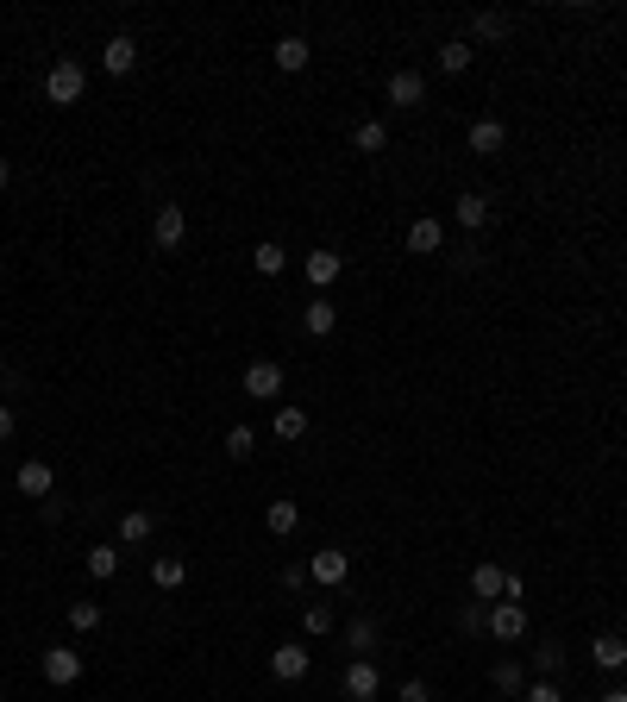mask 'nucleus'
<instances>
[{
	"instance_id": "f257e3e1",
	"label": "nucleus",
	"mask_w": 627,
	"mask_h": 702,
	"mask_svg": "<svg viewBox=\"0 0 627 702\" xmlns=\"http://www.w3.org/2000/svg\"><path fill=\"white\" fill-rule=\"evenodd\" d=\"M82 95H88V69L76 57H57L51 76H44V101H51V107H76Z\"/></svg>"
},
{
	"instance_id": "f03ea898",
	"label": "nucleus",
	"mask_w": 627,
	"mask_h": 702,
	"mask_svg": "<svg viewBox=\"0 0 627 702\" xmlns=\"http://www.w3.org/2000/svg\"><path fill=\"white\" fill-rule=\"evenodd\" d=\"M13 489L26 502H51V489H57V471H51V458H19V471H13Z\"/></svg>"
},
{
	"instance_id": "7ed1b4c3",
	"label": "nucleus",
	"mask_w": 627,
	"mask_h": 702,
	"mask_svg": "<svg viewBox=\"0 0 627 702\" xmlns=\"http://www.w3.org/2000/svg\"><path fill=\"white\" fill-rule=\"evenodd\" d=\"M308 665H314L308 640H283V646H270V677H276V684H301V677H308Z\"/></svg>"
},
{
	"instance_id": "20e7f679",
	"label": "nucleus",
	"mask_w": 627,
	"mask_h": 702,
	"mask_svg": "<svg viewBox=\"0 0 627 702\" xmlns=\"http://www.w3.org/2000/svg\"><path fill=\"white\" fill-rule=\"evenodd\" d=\"M339 690L352 696V702H377L383 696V671H377V659H352L339 671Z\"/></svg>"
},
{
	"instance_id": "39448f33",
	"label": "nucleus",
	"mask_w": 627,
	"mask_h": 702,
	"mask_svg": "<svg viewBox=\"0 0 627 702\" xmlns=\"http://www.w3.org/2000/svg\"><path fill=\"white\" fill-rule=\"evenodd\" d=\"M182 239H189V214H182V201H164L151 220V245L157 251H182Z\"/></svg>"
},
{
	"instance_id": "423d86ee",
	"label": "nucleus",
	"mask_w": 627,
	"mask_h": 702,
	"mask_svg": "<svg viewBox=\"0 0 627 702\" xmlns=\"http://www.w3.org/2000/svg\"><path fill=\"white\" fill-rule=\"evenodd\" d=\"M383 95H389V107L414 113V107H427V76H421V69H396V76L383 82Z\"/></svg>"
},
{
	"instance_id": "0eeeda50",
	"label": "nucleus",
	"mask_w": 627,
	"mask_h": 702,
	"mask_svg": "<svg viewBox=\"0 0 627 702\" xmlns=\"http://www.w3.org/2000/svg\"><path fill=\"white\" fill-rule=\"evenodd\" d=\"M301 276H308L314 295H327L339 276H345V251H308V257H301Z\"/></svg>"
},
{
	"instance_id": "6e6552de",
	"label": "nucleus",
	"mask_w": 627,
	"mask_h": 702,
	"mask_svg": "<svg viewBox=\"0 0 627 702\" xmlns=\"http://www.w3.org/2000/svg\"><path fill=\"white\" fill-rule=\"evenodd\" d=\"M308 577L320 583V590H339V583L352 577V552H339V546H320V552L308 558Z\"/></svg>"
},
{
	"instance_id": "1a4fd4ad",
	"label": "nucleus",
	"mask_w": 627,
	"mask_h": 702,
	"mask_svg": "<svg viewBox=\"0 0 627 702\" xmlns=\"http://www.w3.org/2000/svg\"><path fill=\"white\" fill-rule=\"evenodd\" d=\"M490 640H502V646L527 640V608L521 602H490Z\"/></svg>"
},
{
	"instance_id": "9d476101",
	"label": "nucleus",
	"mask_w": 627,
	"mask_h": 702,
	"mask_svg": "<svg viewBox=\"0 0 627 702\" xmlns=\"http://www.w3.org/2000/svg\"><path fill=\"white\" fill-rule=\"evenodd\" d=\"M38 671H44V684L69 690V684H76V677H82V652H76V646H51V652H44V659H38Z\"/></svg>"
},
{
	"instance_id": "9b49d317",
	"label": "nucleus",
	"mask_w": 627,
	"mask_h": 702,
	"mask_svg": "<svg viewBox=\"0 0 627 702\" xmlns=\"http://www.w3.org/2000/svg\"><path fill=\"white\" fill-rule=\"evenodd\" d=\"M245 395H251V402H276V395H283V364H276V358L245 364Z\"/></svg>"
},
{
	"instance_id": "f8f14e48",
	"label": "nucleus",
	"mask_w": 627,
	"mask_h": 702,
	"mask_svg": "<svg viewBox=\"0 0 627 702\" xmlns=\"http://www.w3.org/2000/svg\"><path fill=\"white\" fill-rule=\"evenodd\" d=\"M101 69H107V76H132V69H138V38L113 32V38L101 44Z\"/></svg>"
},
{
	"instance_id": "ddd939ff",
	"label": "nucleus",
	"mask_w": 627,
	"mask_h": 702,
	"mask_svg": "<svg viewBox=\"0 0 627 702\" xmlns=\"http://www.w3.org/2000/svg\"><path fill=\"white\" fill-rule=\"evenodd\" d=\"M408 251H414V257H439V251H446V226H439L433 214H414V226H408Z\"/></svg>"
},
{
	"instance_id": "4468645a",
	"label": "nucleus",
	"mask_w": 627,
	"mask_h": 702,
	"mask_svg": "<svg viewBox=\"0 0 627 702\" xmlns=\"http://www.w3.org/2000/svg\"><path fill=\"white\" fill-rule=\"evenodd\" d=\"M464 151H471V157H496V151H508V126H502V120H477L471 132H464Z\"/></svg>"
},
{
	"instance_id": "2eb2a0df",
	"label": "nucleus",
	"mask_w": 627,
	"mask_h": 702,
	"mask_svg": "<svg viewBox=\"0 0 627 702\" xmlns=\"http://www.w3.org/2000/svg\"><path fill=\"white\" fill-rule=\"evenodd\" d=\"M276 69H289V76H301V69H308L314 63V44L308 38H301V32H289V38H276Z\"/></svg>"
},
{
	"instance_id": "dca6fc26",
	"label": "nucleus",
	"mask_w": 627,
	"mask_h": 702,
	"mask_svg": "<svg viewBox=\"0 0 627 702\" xmlns=\"http://www.w3.org/2000/svg\"><path fill=\"white\" fill-rule=\"evenodd\" d=\"M452 220H458L464 232H483V226H490V195H477V189H464V195L452 201Z\"/></svg>"
},
{
	"instance_id": "f3484780",
	"label": "nucleus",
	"mask_w": 627,
	"mask_h": 702,
	"mask_svg": "<svg viewBox=\"0 0 627 702\" xmlns=\"http://www.w3.org/2000/svg\"><path fill=\"white\" fill-rule=\"evenodd\" d=\"M333 326H339V308H333L327 295H314L308 308H301V333H308V339H327Z\"/></svg>"
},
{
	"instance_id": "a211bd4d",
	"label": "nucleus",
	"mask_w": 627,
	"mask_h": 702,
	"mask_svg": "<svg viewBox=\"0 0 627 702\" xmlns=\"http://www.w3.org/2000/svg\"><path fill=\"white\" fill-rule=\"evenodd\" d=\"M377 640H383L377 615H352V621H345V646H352L358 659H370V652H377Z\"/></svg>"
},
{
	"instance_id": "6ab92c4d",
	"label": "nucleus",
	"mask_w": 627,
	"mask_h": 702,
	"mask_svg": "<svg viewBox=\"0 0 627 702\" xmlns=\"http://www.w3.org/2000/svg\"><path fill=\"white\" fill-rule=\"evenodd\" d=\"M151 583L170 596V590H182V583H189V565H182L176 552H157V558H151Z\"/></svg>"
},
{
	"instance_id": "aec40b11",
	"label": "nucleus",
	"mask_w": 627,
	"mask_h": 702,
	"mask_svg": "<svg viewBox=\"0 0 627 702\" xmlns=\"http://www.w3.org/2000/svg\"><path fill=\"white\" fill-rule=\"evenodd\" d=\"M502 590H508V571L502 565H477L471 571V602H502Z\"/></svg>"
},
{
	"instance_id": "412c9836",
	"label": "nucleus",
	"mask_w": 627,
	"mask_h": 702,
	"mask_svg": "<svg viewBox=\"0 0 627 702\" xmlns=\"http://www.w3.org/2000/svg\"><path fill=\"white\" fill-rule=\"evenodd\" d=\"M590 665H596V671H621V665H627V640H621V634H596V640H590Z\"/></svg>"
},
{
	"instance_id": "4be33fe9",
	"label": "nucleus",
	"mask_w": 627,
	"mask_h": 702,
	"mask_svg": "<svg viewBox=\"0 0 627 702\" xmlns=\"http://www.w3.org/2000/svg\"><path fill=\"white\" fill-rule=\"evenodd\" d=\"M151 533H157V514L151 508H126L120 514V546H145Z\"/></svg>"
},
{
	"instance_id": "5701e85b",
	"label": "nucleus",
	"mask_w": 627,
	"mask_h": 702,
	"mask_svg": "<svg viewBox=\"0 0 627 702\" xmlns=\"http://www.w3.org/2000/svg\"><path fill=\"white\" fill-rule=\"evenodd\" d=\"M490 684H496L502 696H527V665H521V659H496V665H490Z\"/></svg>"
},
{
	"instance_id": "b1692460",
	"label": "nucleus",
	"mask_w": 627,
	"mask_h": 702,
	"mask_svg": "<svg viewBox=\"0 0 627 702\" xmlns=\"http://www.w3.org/2000/svg\"><path fill=\"white\" fill-rule=\"evenodd\" d=\"M82 565H88V577H95V583H107V577H120L126 552H120V546H88V558H82Z\"/></svg>"
},
{
	"instance_id": "393cba45",
	"label": "nucleus",
	"mask_w": 627,
	"mask_h": 702,
	"mask_svg": "<svg viewBox=\"0 0 627 702\" xmlns=\"http://www.w3.org/2000/svg\"><path fill=\"white\" fill-rule=\"evenodd\" d=\"M471 57H477V51H471V38H446V44H439V57H433V63L446 69V76H464V69H471Z\"/></svg>"
},
{
	"instance_id": "a878e982",
	"label": "nucleus",
	"mask_w": 627,
	"mask_h": 702,
	"mask_svg": "<svg viewBox=\"0 0 627 702\" xmlns=\"http://www.w3.org/2000/svg\"><path fill=\"white\" fill-rule=\"evenodd\" d=\"M251 270L258 276H283L289 270V251L276 245V239H264V245H251Z\"/></svg>"
},
{
	"instance_id": "bb28decb",
	"label": "nucleus",
	"mask_w": 627,
	"mask_h": 702,
	"mask_svg": "<svg viewBox=\"0 0 627 702\" xmlns=\"http://www.w3.org/2000/svg\"><path fill=\"white\" fill-rule=\"evenodd\" d=\"M264 527L276 533V540H289V533L301 527V508L295 502H264Z\"/></svg>"
},
{
	"instance_id": "cd10ccee",
	"label": "nucleus",
	"mask_w": 627,
	"mask_h": 702,
	"mask_svg": "<svg viewBox=\"0 0 627 702\" xmlns=\"http://www.w3.org/2000/svg\"><path fill=\"white\" fill-rule=\"evenodd\" d=\"M458 634H464V640H483V634H490V602H464V608H458Z\"/></svg>"
},
{
	"instance_id": "c85d7f7f",
	"label": "nucleus",
	"mask_w": 627,
	"mask_h": 702,
	"mask_svg": "<svg viewBox=\"0 0 627 702\" xmlns=\"http://www.w3.org/2000/svg\"><path fill=\"white\" fill-rule=\"evenodd\" d=\"M352 145H358L364 157H377V151H389V126H383V120H358V132H352Z\"/></svg>"
},
{
	"instance_id": "c756f323",
	"label": "nucleus",
	"mask_w": 627,
	"mask_h": 702,
	"mask_svg": "<svg viewBox=\"0 0 627 702\" xmlns=\"http://www.w3.org/2000/svg\"><path fill=\"white\" fill-rule=\"evenodd\" d=\"M533 671H540V677H559V671H565V640H540V646H533Z\"/></svg>"
},
{
	"instance_id": "7c9ffc66",
	"label": "nucleus",
	"mask_w": 627,
	"mask_h": 702,
	"mask_svg": "<svg viewBox=\"0 0 627 702\" xmlns=\"http://www.w3.org/2000/svg\"><path fill=\"white\" fill-rule=\"evenodd\" d=\"M333 608L327 602H308V608H301V634H308V640H320V634H333Z\"/></svg>"
},
{
	"instance_id": "2f4dec72",
	"label": "nucleus",
	"mask_w": 627,
	"mask_h": 702,
	"mask_svg": "<svg viewBox=\"0 0 627 702\" xmlns=\"http://www.w3.org/2000/svg\"><path fill=\"white\" fill-rule=\"evenodd\" d=\"M251 452H258V427H245V420H239V427H226V458H251Z\"/></svg>"
},
{
	"instance_id": "473e14b6",
	"label": "nucleus",
	"mask_w": 627,
	"mask_h": 702,
	"mask_svg": "<svg viewBox=\"0 0 627 702\" xmlns=\"http://www.w3.org/2000/svg\"><path fill=\"white\" fill-rule=\"evenodd\" d=\"M270 433H276V439H301V433H308V414H301V408H276Z\"/></svg>"
},
{
	"instance_id": "72a5a7b5",
	"label": "nucleus",
	"mask_w": 627,
	"mask_h": 702,
	"mask_svg": "<svg viewBox=\"0 0 627 702\" xmlns=\"http://www.w3.org/2000/svg\"><path fill=\"white\" fill-rule=\"evenodd\" d=\"M63 615H69V627H76V634H95V627H101V602H69Z\"/></svg>"
},
{
	"instance_id": "f704fd0d",
	"label": "nucleus",
	"mask_w": 627,
	"mask_h": 702,
	"mask_svg": "<svg viewBox=\"0 0 627 702\" xmlns=\"http://www.w3.org/2000/svg\"><path fill=\"white\" fill-rule=\"evenodd\" d=\"M508 32H515L508 13H477V38H508Z\"/></svg>"
},
{
	"instance_id": "c9c22d12",
	"label": "nucleus",
	"mask_w": 627,
	"mask_h": 702,
	"mask_svg": "<svg viewBox=\"0 0 627 702\" xmlns=\"http://www.w3.org/2000/svg\"><path fill=\"white\" fill-rule=\"evenodd\" d=\"M521 702H565V690H559V677H533Z\"/></svg>"
},
{
	"instance_id": "e433bc0d",
	"label": "nucleus",
	"mask_w": 627,
	"mask_h": 702,
	"mask_svg": "<svg viewBox=\"0 0 627 702\" xmlns=\"http://www.w3.org/2000/svg\"><path fill=\"white\" fill-rule=\"evenodd\" d=\"M396 702H433V690H427V684H421V677H408V684H402V690H396Z\"/></svg>"
},
{
	"instance_id": "4c0bfd02",
	"label": "nucleus",
	"mask_w": 627,
	"mask_h": 702,
	"mask_svg": "<svg viewBox=\"0 0 627 702\" xmlns=\"http://www.w3.org/2000/svg\"><path fill=\"white\" fill-rule=\"evenodd\" d=\"M13 427H19V408H13V402H0V446L13 439Z\"/></svg>"
},
{
	"instance_id": "58836bf2",
	"label": "nucleus",
	"mask_w": 627,
	"mask_h": 702,
	"mask_svg": "<svg viewBox=\"0 0 627 702\" xmlns=\"http://www.w3.org/2000/svg\"><path fill=\"white\" fill-rule=\"evenodd\" d=\"M308 583V565H283V590H301Z\"/></svg>"
},
{
	"instance_id": "ea45409f",
	"label": "nucleus",
	"mask_w": 627,
	"mask_h": 702,
	"mask_svg": "<svg viewBox=\"0 0 627 702\" xmlns=\"http://www.w3.org/2000/svg\"><path fill=\"white\" fill-rule=\"evenodd\" d=\"M7 189H13V163L0 157V195H7Z\"/></svg>"
},
{
	"instance_id": "a19ab883",
	"label": "nucleus",
	"mask_w": 627,
	"mask_h": 702,
	"mask_svg": "<svg viewBox=\"0 0 627 702\" xmlns=\"http://www.w3.org/2000/svg\"><path fill=\"white\" fill-rule=\"evenodd\" d=\"M596 702H627V690H621V684H615V690H602V696H596Z\"/></svg>"
}]
</instances>
